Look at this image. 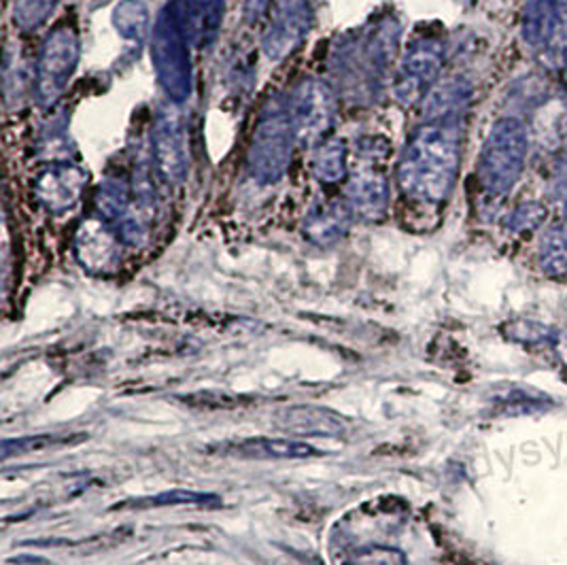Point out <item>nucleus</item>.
Wrapping results in <instances>:
<instances>
[{"label": "nucleus", "instance_id": "nucleus-10", "mask_svg": "<svg viewBox=\"0 0 567 565\" xmlns=\"http://www.w3.org/2000/svg\"><path fill=\"white\" fill-rule=\"evenodd\" d=\"M312 28L309 0H277L261 39V50L268 60L281 62L296 52Z\"/></svg>", "mask_w": 567, "mask_h": 565}, {"label": "nucleus", "instance_id": "nucleus-6", "mask_svg": "<svg viewBox=\"0 0 567 565\" xmlns=\"http://www.w3.org/2000/svg\"><path fill=\"white\" fill-rule=\"evenodd\" d=\"M520 37L542 66L550 71L566 69L567 0H527Z\"/></svg>", "mask_w": 567, "mask_h": 565}, {"label": "nucleus", "instance_id": "nucleus-26", "mask_svg": "<svg viewBox=\"0 0 567 565\" xmlns=\"http://www.w3.org/2000/svg\"><path fill=\"white\" fill-rule=\"evenodd\" d=\"M344 565H409L406 555L393 546H363Z\"/></svg>", "mask_w": 567, "mask_h": 565}, {"label": "nucleus", "instance_id": "nucleus-5", "mask_svg": "<svg viewBox=\"0 0 567 565\" xmlns=\"http://www.w3.org/2000/svg\"><path fill=\"white\" fill-rule=\"evenodd\" d=\"M529 154V134L518 117H504L491 126L478 155V181L493 194L504 196L515 187Z\"/></svg>", "mask_w": 567, "mask_h": 565}, {"label": "nucleus", "instance_id": "nucleus-22", "mask_svg": "<svg viewBox=\"0 0 567 565\" xmlns=\"http://www.w3.org/2000/svg\"><path fill=\"white\" fill-rule=\"evenodd\" d=\"M85 434H37V436L16 438L4 440L0 446V458L7 462L18 455L48 451V449H60V446H73L85 440Z\"/></svg>", "mask_w": 567, "mask_h": 565}, {"label": "nucleus", "instance_id": "nucleus-11", "mask_svg": "<svg viewBox=\"0 0 567 565\" xmlns=\"http://www.w3.org/2000/svg\"><path fill=\"white\" fill-rule=\"evenodd\" d=\"M154 164L157 175L168 185H181L189 171L187 126L177 109H164L155 120Z\"/></svg>", "mask_w": 567, "mask_h": 565}, {"label": "nucleus", "instance_id": "nucleus-19", "mask_svg": "<svg viewBox=\"0 0 567 565\" xmlns=\"http://www.w3.org/2000/svg\"><path fill=\"white\" fill-rule=\"evenodd\" d=\"M96 217L117 228L134 205V189L122 177H109L96 189Z\"/></svg>", "mask_w": 567, "mask_h": 565}, {"label": "nucleus", "instance_id": "nucleus-4", "mask_svg": "<svg viewBox=\"0 0 567 565\" xmlns=\"http://www.w3.org/2000/svg\"><path fill=\"white\" fill-rule=\"evenodd\" d=\"M298 134L291 120L289 103L281 96L270 99L259 113L258 124L247 152V168L261 185H272L284 179Z\"/></svg>", "mask_w": 567, "mask_h": 565}, {"label": "nucleus", "instance_id": "nucleus-21", "mask_svg": "<svg viewBox=\"0 0 567 565\" xmlns=\"http://www.w3.org/2000/svg\"><path fill=\"white\" fill-rule=\"evenodd\" d=\"M538 259L544 275L566 277L567 275V222L555 224L542 234Z\"/></svg>", "mask_w": 567, "mask_h": 565}, {"label": "nucleus", "instance_id": "nucleus-12", "mask_svg": "<svg viewBox=\"0 0 567 565\" xmlns=\"http://www.w3.org/2000/svg\"><path fill=\"white\" fill-rule=\"evenodd\" d=\"M87 187V171L71 162H53L34 179V198L50 215H66L81 203Z\"/></svg>", "mask_w": 567, "mask_h": 565}, {"label": "nucleus", "instance_id": "nucleus-15", "mask_svg": "<svg viewBox=\"0 0 567 565\" xmlns=\"http://www.w3.org/2000/svg\"><path fill=\"white\" fill-rule=\"evenodd\" d=\"M277 428L293 436L342 438L351 432V425L344 417L321 407H289L277 414Z\"/></svg>", "mask_w": 567, "mask_h": 565}, {"label": "nucleus", "instance_id": "nucleus-14", "mask_svg": "<svg viewBox=\"0 0 567 565\" xmlns=\"http://www.w3.org/2000/svg\"><path fill=\"white\" fill-rule=\"evenodd\" d=\"M347 206L353 217L379 222L389 208V181L372 162L360 164L347 179Z\"/></svg>", "mask_w": 567, "mask_h": 565}, {"label": "nucleus", "instance_id": "nucleus-3", "mask_svg": "<svg viewBox=\"0 0 567 565\" xmlns=\"http://www.w3.org/2000/svg\"><path fill=\"white\" fill-rule=\"evenodd\" d=\"M189 39L181 22L177 0L157 11L152 30V64L155 79L173 104L189 101L194 90V73L189 58Z\"/></svg>", "mask_w": 567, "mask_h": 565}, {"label": "nucleus", "instance_id": "nucleus-8", "mask_svg": "<svg viewBox=\"0 0 567 565\" xmlns=\"http://www.w3.org/2000/svg\"><path fill=\"white\" fill-rule=\"evenodd\" d=\"M444 64V48L434 37H419L409 45L393 79V94L402 104L421 101L436 83Z\"/></svg>", "mask_w": 567, "mask_h": 565}, {"label": "nucleus", "instance_id": "nucleus-25", "mask_svg": "<svg viewBox=\"0 0 567 565\" xmlns=\"http://www.w3.org/2000/svg\"><path fill=\"white\" fill-rule=\"evenodd\" d=\"M55 4L58 0H13V24L24 32H32L50 20Z\"/></svg>", "mask_w": 567, "mask_h": 565}, {"label": "nucleus", "instance_id": "nucleus-9", "mask_svg": "<svg viewBox=\"0 0 567 565\" xmlns=\"http://www.w3.org/2000/svg\"><path fill=\"white\" fill-rule=\"evenodd\" d=\"M289 111L298 141L321 143L336 120L334 90L321 79H305L291 94Z\"/></svg>", "mask_w": 567, "mask_h": 565}, {"label": "nucleus", "instance_id": "nucleus-2", "mask_svg": "<svg viewBox=\"0 0 567 565\" xmlns=\"http://www.w3.org/2000/svg\"><path fill=\"white\" fill-rule=\"evenodd\" d=\"M400 28L383 20L347 39L334 53L336 78L351 101H374L388 81Z\"/></svg>", "mask_w": 567, "mask_h": 565}, {"label": "nucleus", "instance_id": "nucleus-7", "mask_svg": "<svg viewBox=\"0 0 567 565\" xmlns=\"http://www.w3.org/2000/svg\"><path fill=\"white\" fill-rule=\"evenodd\" d=\"M79 55L81 45L75 28L58 27L45 37L34 69V90L43 106L58 103L66 92L78 71Z\"/></svg>", "mask_w": 567, "mask_h": 565}, {"label": "nucleus", "instance_id": "nucleus-23", "mask_svg": "<svg viewBox=\"0 0 567 565\" xmlns=\"http://www.w3.org/2000/svg\"><path fill=\"white\" fill-rule=\"evenodd\" d=\"M181 504H219V497L215 493H200V491H185V489H175V491H166V493H157L150 497H138V500H130L126 504H115V511H124V508H136V511H145V508H162V506H181Z\"/></svg>", "mask_w": 567, "mask_h": 565}, {"label": "nucleus", "instance_id": "nucleus-29", "mask_svg": "<svg viewBox=\"0 0 567 565\" xmlns=\"http://www.w3.org/2000/svg\"><path fill=\"white\" fill-rule=\"evenodd\" d=\"M564 215H566V222H567V183H566V187H564Z\"/></svg>", "mask_w": 567, "mask_h": 565}, {"label": "nucleus", "instance_id": "nucleus-20", "mask_svg": "<svg viewBox=\"0 0 567 565\" xmlns=\"http://www.w3.org/2000/svg\"><path fill=\"white\" fill-rule=\"evenodd\" d=\"M312 173L321 183L334 185L349 179V150L340 138H326L312 155Z\"/></svg>", "mask_w": 567, "mask_h": 565}, {"label": "nucleus", "instance_id": "nucleus-16", "mask_svg": "<svg viewBox=\"0 0 567 565\" xmlns=\"http://www.w3.org/2000/svg\"><path fill=\"white\" fill-rule=\"evenodd\" d=\"M181 22L196 50H208L224 24L226 0H177Z\"/></svg>", "mask_w": 567, "mask_h": 565}, {"label": "nucleus", "instance_id": "nucleus-1", "mask_svg": "<svg viewBox=\"0 0 567 565\" xmlns=\"http://www.w3.org/2000/svg\"><path fill=\"white\" fill-rule=\"evenodd\" d=\"M462 120H425L406 143L398 183L406 198L421 205L449 201L460 175Z\"/></svg>", "mask_w": 567, "mask_h": 565}, {"label": "nucleus", "instance_id": "nucleus-28", "mask_svg": "<svg viewBox=\"0 0 567 565\" xmlns=\"http://www.w3.org/2000/svg\"><path fill=\"white\" fill-rule=\"evenodd\" d=\"M270 4H272V0H245V18H247V22L249 24L259 22L266 16V11L270 9Z\"/></svg>", "mask_w": 567, "mask_h": 565}, {"label": "nucleus", "instance_id": "nucleus-24", "mask_svg": "<svg viewBox=\"0 0 567 565\" xmlns=\"http://www.w3.org/2000/svg\"><path fill=\"white\" fill-rule=\"evenodd\" d=\"M113 24L126 39H143L150 24V11L141 0H124L115 7Z\"/></svg>", "mask_w": 567, "mask_h": 565}, {"label": "nucleus", "instance_id": "nucleus-18", "mask_svg": "<svg viewBox=\"0 0 567 565\" xmlns=\"http://www.w3.org/2000/svg\"><path fill=\"white\" fill-rule=\"evenodd\" d=\"M224 453L247 460H309L321 455L319 449L307 442L287 438H249L230 444L228 449H224Z\"/></svg>", "mask_w": 567, "mask_h": 565}, {"label": "nucleus", "instance_id": "nucleus-17", "mask_svg": "<svg viewBox=\"0 0 567 565\" xmlns=\"http://www.w3.org/2000/svg\"><path fill=\"white\" fill-rule=\"evenodd\" d=\"M353 213L347 203L323 201L310 208L305 219V238L317 247H332L347 236Z\"/></svg>", "mask_w": 567, "mask_h": 565}, {"label": "nucleus", "instance_id": "nucleus-13", "mask_svg": "<svg viewBox=\"0 0 567 565\" xmlns=\"http://www.w3.org/2000/svg\"><path fill=\"white\" fill-rule=\"evenodd\" d=\"M122 247L117 230L101 217H90L75 234V254L90 273H111L120 266Z\"/></svg>", "mask_w": 567, "mask_h": 565}, {"label": "nucleus", "instance_id": "nucleus-27", "mask_svg": "<svg viewBox=\"0 0 567 565\" xmlns=\"http://www.w3.org/2000/svg\"><path fill=\"white\" fill-rule=\"evenodd\" d=\"M508 336L513 340L518 342H527V345H536V342H546L553 338V330L540 326V323H534V321H518L513 326V330L508 332Z\"/></svg>", "mask_w": 567, "mask_h": 565}]
</instances>
